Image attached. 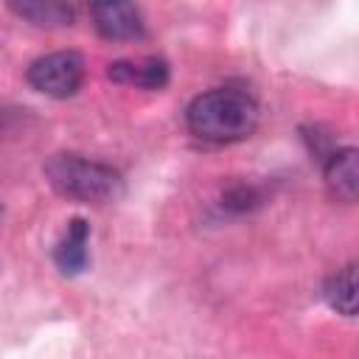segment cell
I'll return each mask as SVG.
<instances>
[{
	"instance_id": "6da1fadb",
	"label": "cell",
	"mask_w": 359,
	"mask_h": 359,
	"mask_svg": "<svg viewBox=\"0 0 359 359\" xmlns=\"http://www.w3.org/2000/svg\"><path fill=\"white\" fill-rule=\"evenodd\" d=\"M191 135L208 143H236L255 132L258 104L244 90L219 87L196 95L185 109Z\"/></svg>"
},
{
	"instance_id": "7a4b0ae2",
	"label": "cell",
	"mask_w": 359,
	"mask_h": 359,
	"mask_svg": "<svg viewBox=\"0 0 359 359\" xmlns=\"http://www.w3.org/2000/svg\"><path fill=\"white\" fill-rule=\"evenodd\" d=\"M45 180L56 194L79 202L104 205V202H115L123 194V177L112 165L67 151L48 157Z\"/></svg>"
},
{
	"instance_id": "3957f363",
	"label": "cell",
	"mask_w": 359,
	"mask_h": 359,
	"mask_svg": "<svg viewBox=\"0 0 359 359\" xmlns=\"http://www.w3.org/2000/svg\"><path fill=\"white\" fill-rule=\"evenodd\" d=\"M84 81V59L76 50H56L39 56L28 67V84L50 98H73Z\"/></svg>"
},
{
	"instance_id": "277c9868",
	"label": "cell",
	"mask_w": 359,
	"mask_h": 359,
	"mask_svg": "<svg viewBox=\"0 0 359 359\" xmlns=\"http://www.w3.org/2000/svg\"><path fill=\"white\" fill-rule=\"evenodd\" d=\"M95 31L104 39H137L143 36V20L132 0H98L90 3Z\"/></svg>"
},
{
	"instance_id": "5b68a950",
	"label": "cell",
	"mask_w": 359,
	"mask_h": 359,
	"mask_svg": "<svg viewBox=\"0 0 359 359\" xmlns=\"http://www.w3.org/2000/svg\"><path fill=\"white\" fill-rule=\"evenodd\" d=\"M107 76L118 84L143 87V90H163L168 84V65L157 56L143 59H118L109 65Z\"/></svg>"
},
{
	"instance_id": "8992f818",
	"label": "cell",
	"mask_w": 359,
	"mask_h": 359,
	"mask_svg": "<svg viewBox=\"0 0 359 359\" xmlns=\"http://www.w3.org/2000/svg\"><path fill=\"white\" fill-rule=\"evenodd\" d=\"M87 244H90V224L84 219H70L65 236L53 250V261L62 275H79L87 269Z\"/></svg>"
},
{
	"instance_id": "52a82bcc",
	"label": "cell",
	"mask_w": 359,
	"mask_h": 359,
	"mask_svg": "<svg viewBox=\"0 0 359 359\" xmlns=\"http://www.w3.org/2000/svg\"><path fill=\"white\" fill-rule=\"evenodd\" d=\"M325 185L334 199L353 202L359 194V154L356 149H339L325 163Z\"/></svg>"
},
{
	"instance_id": "ba28073f",
	"label": "cell",
	"mask_w": 359,
	"mask_h": 359,
	"mask_svg": "<svg viewBox=\"0 0 359 359\" xmlns=\"http://www.w3.org/2000/svg\"><path fill=\"white\" fill-rule=\"evenodd\" d=\"M6 3L17 17H22L31 25L62 28V25H70L73 20L70 0H6Z\"/></svg>"
},
{
	"instance_id": "9c48e42d",
	"label": "cell",
	"mask_w": 359,
	"mask_h": 359,
	"mask_svg": "<svg viewBox=\"0 0 359 359\" xmlns=\"http://www.w3.org/2000/svg\"><path fill=\"white\" fill-rule=\"evenodd\" d=\"M323 297L337 314L353 317L356 314V264H348L345 269L331 275L323 286Z\"/></svg>"
},
{
	"instance_id": "30bf717a",
	"label": "cell",
	"mask_w": 359,
	"mask_h": 359,
	"mask_svg": "<svg viewBox=\"0 0 359 359\" xmlns=\"http://www.w3.org/2000/svg\"><path fill=\"white\" fill-rule=\"evenodd\" d=\"M255 205H261V194L252 185H236L222 196V208H227V210L244 213V210H252Z\"/></svg>"
},
{
	"instance_id": "8fae6325",
	"label": "cell",
	"mask_w": 359,
	"mask_h": 359,
	"mask_svg": "<svg viewBox=\"0 0 359 359\" xmlns=\"http://www.w3.org/2000/svg\"><path fill=\"white\" fill-rule=\"evenodd\" d=\"M87 3H98V0H87Z\"/></svg>"
}]
</instances>
